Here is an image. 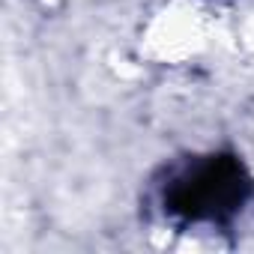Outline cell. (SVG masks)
<instances>
[{"instance_id": "cell-1", "label": "cell", "mask_w": 254, "mask_h": 254, "mask_svg": "<svg viewBox=\"0 0 254 254\" xmlns=\"http://www.w3.org/2000/svg\"><path fill=\"white\" fill-rule=\"evenodd\" d=\"M248 189L251 183L245 177V168L233 156H215L203 162L197 171H191L189 177L177 180L165 203L171 212L191 218V221L224 218L233 209H239Z\"/></svg>"}]
</instances>
